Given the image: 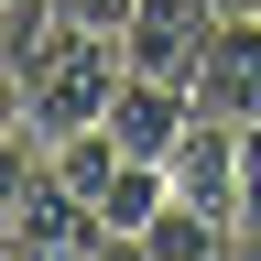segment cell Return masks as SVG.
I'll return each instance as SVG.
<instances>
[{"label":"cell","instance_id":"cell-1","mask_svg":"<svg viewBox=\"0 0 261 261\" xmlns=\"http://www.w3.org/2000/svg\"><path fill=\"white\" fill-rule=\"evenodd\" d=\"M120 76H130V55H120L109 22H55L44 65L11 87V130H33V142L98 130V120H109V98H120Z\"/></svg>","mask_w":261,"mask_h":261},{"label":"cell","instance_id":"cell-2","mask_svg":"<svg viewBox=\"0 0 261 261\" xmlns=\"http://www.w3.org/2000/svg\"><path fill=\"white\" fill-rule=\"evenodd\" d=\"M0 250H11V261H87V250H120V228L98 218V196L65 185L55 152L33 163V130H11V174H0Z\"/></svg>","mask_w":261,"mask_h":261},{"label":"cell","instance_id":"cell-3","mask_svg":"<svg viewBox=\"0 0 261 261\" xmlns=\"http://www.w3.org/2000/svg\"><path fill=\"white\" fill-rule=\"evenodd\" d=\"M207 33H218V11H207V0H130L120 55L142 65V76H185V87H196V55H207Z\"/></svg>","mask_w":261,"mask_h":261},{"label":"cell","instance_id":"cell-4","mask_svg":"<svg viewBox=\"0 0 261 261\" xmlns=\"http://www.w3.org/2000/svg\"><path fill=\"white\" fill-rule=\"evenodd\" d=\"M196 109H218V120H261V11H228L207 33V55H196Z\"/></svg>","mask_w":261,"mask_h":261},{"label":"cell","instance_id":"cell-5","mask_svg":"<svg viewBox=\"0 0 261 261\" xmlns=\"http://www.w3.org/2000/svg\"><path fill=\"white\" fill-rule=\"evenodd\" d=\"M174 196H196L207 218H228V228H240V120L196 109V130L174 142Z\"/></svg>","mask_w":261,"mask_h":261},{"label":"cell","instance_id":"cell-6","mask_svg":"<svg viewBox=\"0 0 261 261\" xmlns=\"http://www.w3.org/2000/svg\"><path fill=\"white\" fill-rule=\"evenodd\" d=\"M130 250H142V261H218V250H240V228H228V218H207L196 196H163V218H152Z\"/></svg>","mask_w":261,"mask_h":261},{"label":"cell","instance_id":"cell-7","mask_svg":"<svg viewBox=\"0 0 261 261\" xmlns=\"http://www.w3.org/2000/svg\"><path fill=\"white\" fill-rule=\"evenodd\" d=\"M240 250H261V120L240 130Z\"/></svg>","mask_w":261,"mask_h":261},{"label":"cell","instance_id":"cell-8","mask_svg":"<svg viewBox=\"0 0 261 261\" xmlns=\"http://www.w3.org/2000/svg\"><path fill=\"white\" fill-rule=\"evenodd\" d=\"M65 22H109V33H120V22H130V0H65Z\"/></svg>","mask_w":261,"mask_h":261},{"label":"cell","instance_id":"cell-9","mask_svg":"<svg viewBox=\"0 0 261 261\" xmlns=\"http://www.w3.org/2000/svg\"><path fill=\"white\" fill-rule=\"evenodd\" d=\"M207 11H218V22H228V11H261V0H207Z\"/></svg>","mask_w":261,"mask_h":261}]
</instances>
